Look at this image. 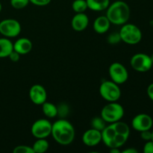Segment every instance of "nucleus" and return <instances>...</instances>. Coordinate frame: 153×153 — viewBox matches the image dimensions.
<instances>
[{
  "label": "nucleus",
  "instance_id": "nucleus-1",
  "mask_svg": "<svg viewBox=\"0 0 153 153\" xmlns=\"http://www.w3.org/2000/svg\"><path fill=\"white\" fill-rule=\"evenodd\" d=\"M129 135L128 125L120 120L106 126L102 131V141L109 149L120 148L125 144Z\"/></svg>",
  "mask_w": 153,
  "mask_h": 153
},
{
  "label": "nucleus",
  "instance_id": "nucleus-2",
  "mask_svg": "<svg viewBox=\"0 0 153 153\" xmlns=\"http://www.w3.org/2000/svg\"><path fill=\"white\" fill-rule=\"evenodd\" d=\"M75 128L70 122L61 118L52 123L51 135L61 145H69L75 138Z\"/></svg>",
  "mask_w": 153,
  "mask_h": 153
},
{
  "label": "nucleus",
  "instance_id": "nucleus-3",
  "mask_svg": "<svg viewBox=\"0 0 153 153\" xmlns=\"http://www.w3.org/2000/svg\"><path fill=\"white\" fill-rule=\"evenodd\" d=\"M106 10V16L111 23L114 25H123L126 23L130 18L131 10L129 6L123 0H117L109 4Z\"/></svg>",
  "mask_w": 153,
  "mask_h": 153
},
{
  "label": "nucleus",
  "instance_id": "nucleus-4",
  "mask_svg": "<svg viewBox=\"0 0 153 153\" xmlns=\"http://www.w3.org/2000/svg\"><path fill=\"white\" fill-rule=\"evenodd\" d=\"M121 41L130 45L140 43L142 39V32L137 25L131 23H125L119 31Z\"/></svg>",
  "mask_w": 153,
  "mask_h": 153
},
{
  "label": "nucleus",
  "instance_id": "nucleus-5",
  "mask_svg": "<svg viewBox=\"0 0 153 153\" xmlns=\"http://www.w3.org/2000/svg\"><path fill=\"white\" fill-rule=\"evenodd\" d=\"M124 108L117 102H111L105 105L101 111V117L107 123L121 120L124 116Z\"/></svg>",
  "mask_w": 153,
  "mask_h": 153
},
{
  "label": "nucleus",
  "instance_id": "nucleus-6",
  "mask_svg": "<svg viewBox=\"0 0 153 153\" xmlns=\"http://www.w3.org/2000/svg\"><path fill=\"white\" fill-rule=\"evenodd\" d=\"M100 94L108 102H117L121 97V91L119 85L113 81H105L100 86Z\"/></svg>",
  "mask_w": 153,
  "mask_h": 153
},
{
  "label": "nucleus",
  "instance_id": "nucleus-7",
  "mask_svg": "<svg viewBox=\"0 0 153 153\" xmlns=\"http://www.w3.org/2000/svg\"><path fill=\"white\" fill-rule=\"evenodd\" d=\"M21 29L20 23L16 19H5L0 22V34L7 38L17 37Z\"/></svg>",
  "mask_w": 153,
  "mask_h": 153
},
{
  "label": "nucleus",
  "instance_id": "nucleus-8",
  "mask_svg": "<svg viewBox=\"0 0 153 153\" xmlns=\"http://www.w3.org/2000/svg\"><path fill=\"white\" fill-rule=\"evenodd\" d=\"M130 64L135 71L140 73L148 72L153 66L150 56L144 53H137L133 55L130 60Z\"/></svg>",
  "mask_w": 153,
  "mask_h": 153
},
{
  "label": "nucleus",
  "instance_id": "nucleus-9",
  "mask_svg": "<svg viewBox=\"0 0 153 153\" xmlns=\"http://www.w3.org/2000/svg\"><path fill=\"white\" fill-rule=\"evenodd\" d=\"M52 123L46 119L36 120L31 126V132L33 137L37 139L46 138L51 135Z\"/></svg>",
  "mask_w": 153,
  "mask_h": 153
},
{
  "label": "nucleus",
  "instance_id": "nucleus-10",
  "mask_svg": "<svg viewBox=\"0 0 153 153\" xmlns=\"http://www.w3.org/2000/svg\"><path fill=\"white\" fill-rule=\"evenodd\" d=\"M108 74L111 80L117 85L125 83L128 78V70L126 67L119 62L112 63L108 69Z\"/></svg>",
  "mask_w": 153,
  "mask_h": 153
},
{
  "label": "nucleus",
  "instance_id": "nucleus-11",
  "mask_svg": "<svg viewBox=\"0 0 153 153\" xmlns=\"http://www.w3.org/2000/svg\"><path fill=\"white\" fill-rule=\"evenodd\" d=\"M153 126V120L146 114H139L131 120V126L135 131L141 132L146 130H150Z\"/></svg>",
  "mask_w": 153,
  "mask_h": 153
},
{
  "label": "nucleus",
  "instance_id": "nucleus-12",
  "mask_svg": "<svg viewBox=\"0 0 153 153\" xmlns=\"http://www.w3.org/2000/svg\"><path fill=\"white\" fill-rule=\"evenodd\" d=\"M29 98L34 104L40 105L46 101L47 93L44 87L40 85H34L29 90Z\"/></svg>",
  "mask_w": 153,
  "mask_h": 153
},
{
  "label": "nucleus",
  "instance_id": "nucleus-13",
  "mask_svg": "<svg viewBox=\"0 0 153 153\" xmlns=\"http://www.w3.org/2000/svg\"><path fill=\"white\" fill-rule=\"evenodd\" d=\"M102 141V131L91 128L82 135V142L88 146H95Z\"/></svg>",
  "mask_w": 153,
  "mask_h": 153
},
{
  "label": "nucleus",
  "instance_id": "nucleus-14",
  "mask_svg": "<svg viewBox=\"0 0 153 153\" xmlns=\"http://www.w3.org/2000/svg\"><path fill=\"white\" fill-rule=\"evenodd\" d=\"M89 24V18L85 13H77L72 19V28L76 31H82Z\"/></svg>",
  "mask_w": 153,
  "mask_h": 153
},
{
  "label": "nucleus",
  "instance_id": "nucleus-15",
  "mask_svg": "<svg viewBox=\"0 0 153 153\" xmlns=\"http://www.w3.org/2000/svg\"><path fill=\"white\" fill-rule=\"evenodd\" d=\"M13 50L18 52L20 55L28 54L31 52L33 47L31 41L26 37L19 38L14 42V43H13Z\"/></svg>",
  "mask_w": 153,
  "mask_h": 153
},
{
  "label": "nucleus",
  "instance_id": "nucleus-16",
  "mask_svg": "<svg viewBox=\"0 0 153 153\" xmlns=\"http://www.w3.org/2000/svg\"><path fill=\"white\" fill-rule=\"evenodd\" d=\"M111 24L107 16H100L94 20L93 27L94 31L98 34H105L109 30Z\"/></svg>",
  "mask_w": 153,
  "mask_h": 153
},
{
  "label": "nucleus",
  "instance_id": "nucleus-17",
  "mask_svg": "<svg viewBox=\"0 0 153 153\" xmlns=\"http://www.w3.org/2000/svg\"><path fill=\"white\" fill-rule=\"evenodd\" d=\"M88 7L94 11L106 10L110 4V0H86Z\"/></svg>",
  "mask_w": 153,
  "mask_h": 153
},
{
  "label": "nucleus",
  "instance_id": "nucleus-18",
  "mask_svg": "<svg viewBox=\"0 0 153 153\" xmlns=\"http://www.w3.org/2000/svg\"><path fill=\"white\" fill-rule=\"evenodd\" d=\"M13 50V43L7 37L0 38V58H7Z\"/></svg>",
  "mask_w": 153,
  "mask_h": 153
},
{
  "label": "nucleus",
  "instance_id": "nucleus-19",
  "mask_svg": "<svg viewBox=\"0 0 153 153\" xmlns=\"http://www.w3.org/2000/svg\"><path fill=\"white\" fill-rule=\"evenodd\" d=\"M41 105L43 114L46 117L54 118L58 116V107L53 103L46 101Z\"/></svg>",
  "mask_w": 153,
  "mask_h": 153
},
{
  "label": "nucleus",
  "instance_id": "nucleus-20",
  "mask_svg": "<svg viewBox=\"0 0 153 153\" xmlns=\"http://www.w3.org/2000/svg\"><path fill=\"white\" fill-rule=\"evenodd\" d=\"M49 147V142L46 140V138L37 139L32 146L34 153H44L48 150Z\"/></svg>",
  "mask_w": 153,
  "mask_h": 153
},
{
  "label": "nucleus",
  "instance_id": "nucleus-21",
  "mask_svg": "<svg viewBox=\"0 0 153 153\" xmlns=\"http://www.w3.org/2000/svg\"><path fill=\"white\" fill-rule=\"evenodd\" d=\"M73 10L77 13H85L88 7L86 0H74L72 4Z\"/></svg>",
  "mask_w": 153,
  "mask_h": 153
},
{
  "label": "nucleus",
  "instance_id": "nucleus-22",
  "mask_svg": "<svg viewBox=\"0 0 153 153\" xmlns=\"http://www.w3.org/2000/svg\"><path fill=\"white\" fill-rule=\"evenodd\" d=\"M106 126H107V123L101 116L95 117L91 120V128L99 130L100 131H102L105 128Z\"/></svg>",
  "mask_w": 153,
  "mask_h": 153
},
{
  "label": "nucleus",
  "instance_id": "nucleus-23",
  "mask_svg": "<svg viewBox=\"0 0 153 153\" xmlns=\"http://www.w3.org/2000/svg\"><path fill=\"white\" fill-rule=\"evenodd\" d=\"M10 5L15 9H22L26 7L30 3L29 0H10Z\"/></svg>",
  "mask_w": 153,
  "mask_h": 153
},
{
  "label": "nucleus",
  "instance_id": "nucleus-24",
  "mask_svg": "<svg viewBox=\"0 0 153 153\" xmlns=\"http://www.w3.org/2000/svg\"><path fill=\"white\" fill-rule=\"evenodd\" d=\"M13 153H34L32 146L27 145H19L14 147L13 150Z\"/></svg>",
  "mask_w": 153,
  "mask_h": 153
},
{
  "label": "nucleus",
  "instance_id": "nucleus-25",
  "mask_svg": "<svg viewBox=\"0 0 153 153\" xmlns=\"http://www.w3.org/2000/svg\"><path fill=\"white\" fill-rule=\"evenodd\" d=\"M121 41L120 36L119 32H114L111 33L110 35L108 37V42L110 44H116Z\"/></svg>",
  "mask_w": 153,
  "mask_h": 153
},
{
  "label": "nucleus",
  "instance_id": "nucleus-26",
  "mask_svg": "<svg viewBox=\"0 0 153 153\" xmlns=\"http://www.w3.org/2000/svg\"><path fill=\"white\" fill-rule=\"evenodd\" d=\"M51 1L52 0H29L30 3L36 6H40V7L48 5L51 2Z\"/></svg>",
  "mask_w": 153,
  "mask_h": 153
},
{
  "label": "nucleus",
  "instance_id": "nucleus-27",
  "mask_svg": "<svg viewBox=\"0 0 153 153\" xmlns=\"http://www.w3.org/2000/svg\"><path fill=\"white\" fill-rule=\"evenodd\" d=\"M68 113V107L66 105H61L58 107V115L64 117Z\"/></svg>",
  "mask_w": 153,
  "mask_h": 153
},
{
  "label": "nucleus",
  "instance_id": "nucleus-28",
  "mask_svg": "<svg viewBox=\"0 0 153 153\" xmlns=\"http://www.w3.org/2000/svg\"><path fill=\"white\" fill-rule=\"evenodd\" d=\"M143 152L153 153V141L152 140L146 142L144 146H143Z\"/></svg>",
  "mask_w": 153,
  "mask_h": 153
},
{
  "label": "nucleus",
  "instance_id": "nucleus-29",
  "mask_svg": "<svg viewBox=\"0 0 153 153\" xmlns=\"http://www.w3.org/2000/svg\"><path fill=\"white\" fill-rule=\"evenodd\" d=\"M140 137L143 140H152V131L150 130H146V131H143L140 132Z\"/></svg>",
  "mask_w": 153,
  "mask_h": 153
},
{
  "label": "nucleus",
  "instance_id": "nucleus-30",
  "mask_svg": "<svg viewBox=\"0 0 153 153\" xmlns=\"http://www.w3.org/2000/svg\"><path fill=\"white\" fill-rule=\"evenodd\" d=\"M8 58H10V61H13V62H17L19 60V58H20V55H19L18 52H16V51L13 50L10 52V55H9Z\"/></svg>",
  "mask_w": 153,
  "mask_h": 153
},
{
  "label": "nucleus",
  "instance_id": "nucleus-31",
  "mask_svg": "<svg viewBox=\"0 0 153 153\" xmlns=\"http://www.w3.org/2000/svg\"><path fill=\"white\" fill-rule=\"evenodd\" d=\"M147 95L149 98L153 102V83L150 84L147 88Z\"/></svg>",
  "mask_w": 153,
  "mask_h": 153
},
{
  "label": "nucleus",
  "instance_id": "nucleus-32",
  "mask_svg": "<svg viewBox=\"0 0 153 153\" xmlns=\"http://www.w3.org/2000/svg\"><path fill=\"white\" fill-rule=\"evenodd\" d=\"M121 152L123 153H137L138 152V151L136 149H134V148H127V149H124L123 151H122Z\"/></svg>",
  "mask_w": 153,
  "mask_h": 153
},
{
  "label": "nucleus",
  "instance_id": "nucleus-33",
  "mask_svg": "<svg viewBox=\"0 0 153 153\" xmlns=\"http://www.w3.org/2000/svg\"><path fill=\"white\" fill-rule=\"evenodd\" d=\"M111 153H120L121 151L120 150L119 148H111L110 149Z\"/></svg>",
  "mask_w": 153,
  "mask_h": 153
},
{
  "label": "nucleus",
  "instance_id": "nucleus-34",
  "mask_svg": "<svg viewBox=\"0 0 153 153\" xmlns=\"http://www.w3.org/2000/svg\"><path fill=\"white\" fill-rule=\"evenodd\" d=\"M1 9H2V5H1V3L0 2V12L1 11Z\"/></svg>",
  "mask_w": 153,
  "mask_h": 153
},
{
  "label": "nucleus",
  "instance_id": "nucleus-35",
  "mask_svg": "<svg viewBox=\"0 0 153 153\" xmlns=\"http://www.w3.org/2000/svg\"><path fill=\"white\" fill-rule=\"evenodd\" d=\"M150 58H151V60H152V63H153V54H152V55H151Z\"/></svg>",
  "mask_w": 153,
  "mask_h": 153
},
{
  "label": "nucleus",
  "instance_id": "nucleus-36",
  "mask_svg": "<svg viewBox=\"0 0 153 153\" xmlns=\"http://www.w3.org/2000/svg\"><path fill=\"white\" fill-rule=\"evenodd\" d=\"M152 140L153 141V130L152 131Z\"/></svg>",
  "mask_w": 153,
  "mask_h": 153
}]
</instances>
